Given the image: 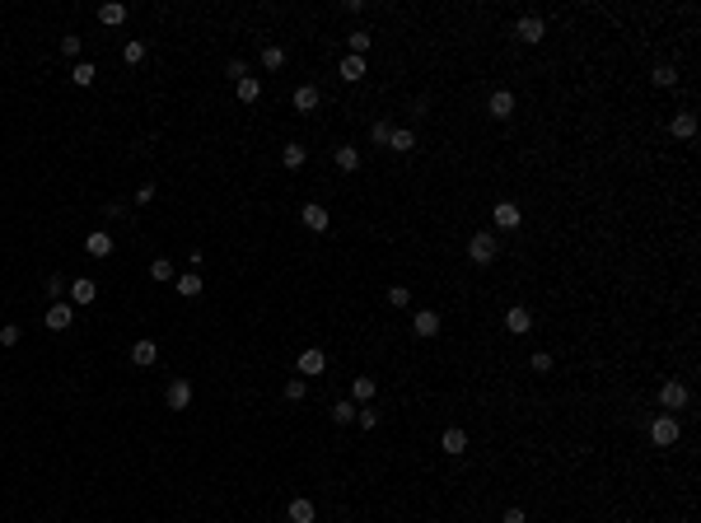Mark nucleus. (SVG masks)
Segmentation results:
<instances>
[{"label":"nucleus","instance_id":"c03bdc74","mask_svg":"<svg viewBox=\"0 0 701 523\" xmlns=\"http://www.w3.org/2000/svg\"><path fill=\"white\" fill-rule=\"evenodd\" d=\"M47 294L61 299V294H66V281H61V276H47Z\"/></svg>","mask_w":701,"mask_h":523},{"label":"nucleus","instance_id":"dca6fc26","mask_svg":"<svg viewBox=\"0 0 701 523\" xmlns=\"http://www.w3.org/2000/svg\"><path fill=\"white\" fill-rule=\"evenodd\" d=\"M440 448L449 453V458H458V453H467V435L458 430V425H449V430L440 435Z\"/></svg>","mask_w":701,"mask_h":523},{"label":"nucleus","instance_id":"ea45409f","mask_svg":"<svg viewBox=\"0 0 701 523\" xmlns=\"http://www.w3.org/2000/svg\"><path fill=\"white\" fill-rule=\"evenodd\" d=\"M304 392H309V388H304V379H290V383H286V397H290V402H304Z\"/></svg>","mask_w":701,"mask_h":523},{"label":"nucleus","instance_id":"aec40b11","mask_svg":"<svg viewBox=\"0 0 701 523\" xmlns=\"http://www.w3.org/2000/svg\"><path fill=\"white\" fill-rule=\"evenodd\" d=\"M389 150H393V155H412V150H416V136H412L407 127H393V136H389Z\"/></svg>","mask_w":701,"mask_h":523},{"label":"nucleus","instance_id":"4be33fe9","mask_svg":"<svg viewBox=\"0 0 701 523\" xmlns=\"http://www.w3.org/2000/svg\"><path fill=\"white\" fill-rule=\"evenodd\" d=\"M122 19H127V5H117V0H108V5H99V24L117 28Z\"/></svg>","mask_w":701,"mask_h":523},{"label":"nucleus","instance_id":"473e14b6","mask_svg":"<svg viewBox=\"0 0 701 523\" xmlns=\"http://www.w3.org/2000/svg\"><path fill=\"white\" fill-rule=\"evenodd\" d=\"M389 304H393V309H412V290H407V285H393L389 290Z\"/></svg>","mask_w":701,"mask_h":523},{"label":"nucleus","instance_id":"c9c22d12","mask_svg":"<svg viewBox=\"0 0 701 523\" xmlns=\"http://www.w3.org/2000/svg\"><path fill=\"white\" fill-rule=\"evenodd\" d=\"M19 341H24V332H19L14 322H5V327H0V346H19Z\"/></svg>","mask_w":701,"mask_h":523},{"label":"nucleus","instance_id":"20e7f679","mask_svg":"<svg viewBox=\"0 0 701 523\" xmlns=\"http://www.w3.org/2000/svg\"><path fill=\"white\" fill-rule=\"evenodd\" d=\"M299 225H304L309 234H328V225H332V220H328V210L318 206V201H309V206L299 210Z\"/></svg>","mask_w":701,"mask_h":523},{"label":"nucleus","instance_id":"f3484780","mask_svg":"<svg viewBox=\"0 0 701 523\" xmlns=\"http://www.w3.org/2000/svg\"><path fill=\"white\" fill-rule=\"evenodd\" d=\"M318 99H323V94H318V84H299L290 103H295V112H313V107H318Z\"/></svg>","mask_w":701,"mask_h":523},{"label":"nucleus","instance_id":"b1692460","mask_svg":"<svg viewBox=\"0 0 701 523\" xmlns=\"http://www.w3.org/2000/svg\"><path fill=\"white\" fill-rule=\"evenodd\" d=\"M346 42H351V56H365L374 47V33L369 28H356V33H346Z\"/></svg>","mask_w":701,"mask_h":523},{"label":"nucleus","instance_id":"4468645a","mask_svg":"<svg viewBox=\"0 0 701 523\" xmlns=\"http://www.w3.org/2000/svg\"><path fill=\"white\" fill-rule=\"evenodd\" d=\"M84 253L89 257H112V234L108 229H94V234L84 238Z\"/></svg>","mask_w":701,"mask_h":523},{"label":"nucleus","instance_id":"f8f14e48","mask_svg":"<svg viewBox=\"0 0 701 523\" xmlns=\"http://www.w3.org/2000/svg\"><path fill=\"white\" fill-rule=\"evenodd\" d=\"M286 519H290V523H313V519H318V509H313V500L295 496V500L286 505Z\"/></svg>","mask_w":701,"mask_h":523},{"label":"nucleus","instance_id":"f704fd0d","mask_svg":"<svg viewBox=\"0 0 701 523\" xmlns=\"http://www.w3.org/2000/svg\"><path fill=\"white\" fill-rule=\"evenodd\" d=\"M552 365H556V360H552L547 350H538V355L528 360V369H533V374H552Z\"/></svg>","mask_w":701,"mask_h":523},{"label":"nucleus","instance_id":"6e6552de","mask_svg":"<svg viewBox=\"0 0 701 523\" xmlns=\"http://www.w3.org/2000/svg\"><path fill=\"white\" fill-rule=\"evenodd\" d=\"M487 112H491L495 122H505V117H515V94H510V89H495L491 99H487Z\"/></svg>","mask_w":701,"mask_h":523},{"label":"nucleus","instance_id":"58836bf2","mask_svg":"<svg viewBox=\"0 0 701 523\" xmlns=\"http://www.w3.org/2000/svg\"><path fill=\"white\" fill-rule=\"evenodd\" d=\"M79 47H84V38H75V33L61 38V52H66V56H79Z\"/></svg>","mask_w":701,"mask_h":523},{"label":"nucleus","instance_id":"0eeeda50","mask_svg":"<svg viewBox=\"0 0 701 523\" xmlns=\"http://www.w3.org/2000/svg\"><path fill=\"white\" fill-rule=\"evenodd\" d=\"M491 220H495V229H519V225H524V210L515 206V201H500V206L491 210Z\"/></svg>","mask_w":701,"mask_h":523},{"label":"nucleus","instance_id":"a19ab883","mask_svg":"<svg viewBox=\"0 0 701 523\" xmlns=\"http://www.w3.org/2000/svg\"><path fill=\"white\" fill-rule=\"evenodd\" d=\"M356 420H360V430H374V425H379V411L365 407V411H356Z\"/></svg>","mask_w":701,"mask_h":523},{"label":"nucleus","instance_id":"c756f323","mask_svg":"<svg viewBox=\"0 0 701 523\" xmlns=\"http://www.w3.org/2000/svg\"><path fill=\"white\" fill-rule=\"evenodd\" d=\"M304 159H309L304 145H286V150H281V164H286V168H304Z\"/></svg>","mask_w":701,"mask_h":523},{"label":"nucleus","instance_id":"cd10ccee","mask_svg":"<svg viewBox=\"0 0 701 523\" xmlns=\"http://www.w3.org/2000/svg\"><path fill=\"white\" fill-rule=\"evenodd\" d=\"M71 79H75L79 89H89V84L99 79V66H89V61H75V71H71Z\"/></svg>","mask_w":701,"mask_h":523},{"label":"nucleus","instance_id":"c85d7f7f","mask_svg":"<svg viewBox=\"0 0 701 523\" xmlns=\"http://www.w3.org/2000/svg\"><path fill=\"white\" fill-rule=\"evenodd\" d=\"M262 66H267V71H281V66H286V47L267 42V47H262Z\"/></svg>","mask_w":701,"mask_h":523},{"label":"nucleus","instance_id":"79ce46f5","mask_svg":"<svg viewBox=\"0 0 701 523\" xmlns=\"http://www.w3.org/2000/svg\"><path fill=\"white\" fill-rule=\"evenodd\" d=\"M150 201H155V183L136 187V206H150Z\"/></svg>","mask_w":701,"mask_h":523},{"label":"nucleus","instance_id":"393cba45","mask_svg":"<svg viewBox=\"0 0 701 523\" xmlns=\"http://www.w3.org/2000/svg\"><path fill=\"white\" fill-rule=\"evenodd\" d=\"M173 285H178V294H182V299H197V294H201V276H197V271H182V276L173 281Z\"/></svg>","mask_w":701,"mask_h":523},{"label":"nucleus","instance_id":"2f4dec72","mask_svg":"<svg viewBox=\"0 0 701 523\" xmlns=\"http://www.w3.org/2000/svg\"><path fill=\"white\" fill-rule=\"evenodd\" d=\"M356 411H360L356 402H337V407H332V420H337V425H351V420H356Z\"/></svg>","mask_w":701,"mask_h":523},{"label":"nucleus","instance_id":"a878e982","mask_svg":"<svg viewBox=\"0 0 701 523\" xmlns=\"http://www.w3.org/2000/svg\"><path fill=\"white\" fill-rule=\"evenodd\" d=\"M337 168L341 173H356L360 168V150L356 145H337Z\"/></svg>","mask_w":701,"mask_h":523},{"label":"nucleus","instance_id":"7ed1b4c3","mask_svg":"<svg viewBox=\"0 0 701 523\" xmlns=\"http://www.w3.org/2000/svg\"><path fill=\"white\" fill-rule=\"evenodd\" d=\"M687 402H692V392H687V383H678V379H669V383L659 388V407H664V411H682Z\"/></svg>","mask_w":701,"mask_h":523},{"label":"nucleus","instance_id":"412c9836","mask_svg":"<svg viewBox=\"0 0 701 523\" xmlns=\"http://www.w3.org/2000/svg\"><path fill=\"white\" fill-rule=\"evenodd\" d=\"M337 71H341V79H346V84H360V79H365V56H341Z\"/></svg>","mask_w":701,"mask_h":523},{"label":"nucleus","instance_id":"bb28decb","mask_svg":"<svg viewBox=\"0 0 701 523\" xmlns=\"http://www.w3.org/2000/svg\"><path fill=\"white\" fill-rule=\"evenodd\" d=\"M351 397H356V402H374V379H369V374H356V379H351Z\"/></svg>","mask_w":701,"mask_h":523},{"label":"nucleus","instance_id":"423d86ee","mask_svg":"<svg viewBox=\"0 0 701 523\" xmlns=\"http://www.w3.org/2000/svg\"><path fill=\"white\" fill-rule=\"evenodd\" d=\"M543 33H547V24L538 19V14H524L519 24H515V38H519V42H528V47H533V42H543Z\"/></svg>","mask_w":701,"mask_h":523},{"label":"nucleus","instance_id":"9d476101","mask_svg":"<svg viewBox=\"0 0 701 523\" xmlns=\"http://www.w3.org/2000/svg\"><path fill=\"white\" fill-rule=\"evenodd\" d=\"M412 332H416V337H426V341L440 337V314H435V309H421V314L412 318Z\"/></svg>","mask_w":701,"mask_h":523},{"label":"nucleus","instance_id":"2eb2a0df","mask_svg":"<svg viewBox=\"0 0 701 523\" xmlns=\"http://www.w3.org/2000/svg\"><path fill=\"white\" fill-rule=\"evenodd\" d=\"M323 369H328V355H323L318 346L299 350V379H304V374H323Z\"/></svg>","mask_w":701,"mask_h":523},{"label":"nucleus","instance_id":"39448f33","mask_svg":"<svg viewBox=\"0 0 701 523\" xmlns=\"http://www.w3.org/2000/svg\"><path fill=\"white\" fill-rule=\"evenodd\" d=\"M66 294H71V304H75V309H84V304H94V299H99V285H94L89 276H79V281H71V285H66Z\"/></svg>","mask_w":701,"mask_h":523},{"label":"nucleus","instance_id":"e433bc0d","mask_svg":"<svg viewBox=\"0 0 701 523\" xmlns=\"http://www.w3.org/2000/svg\"><path fill=\"white\" fill-rule=\"evenodd\" d=\"M389 136H393L389 122H374V127H369V140H374V145H389Z\"/></svg>","mask_w":701,"mask_h":523},{"label":"nucleus","instance_id":"49530a36","mask_svg":"<svg viewBox=\"0 0 701 523\" xmlns=\"http://www.w3.org/2000/svg\"><path fill=\"white\" fill-rule=\"evenodd\" d=\"M505 523H524V509L515 505V509H505Z\"/></svg>","mask_w":701,"mask_h":523},{"label":"nucleus","instance_id":"4c0bfd02","mask_svg":"<svg viewBox=\"0 0 701 523\" xmlns=\"http://www.w3.org/2000/svg\"><path fill=\"white\" fill-rule=\"evenodd\" d=\"M122 56H127L131 66H136V61H145V42H140V38H131V42H127V52H122Z\"/></svg>","mask_w":701,"mask_h":523},{"label":"nucleus","instance_id":"f03ea898","mask_svg":"<svg viewBox=\"0 0 701 523\" xmlns=\"http://www.w3.org/2000/svg\"><path fill=\"white\" fill-rule=\"evenodd\" d=\"M467 262H472V266H487V262H495V238L487 234V229H477V234L467 238Z\"/></svg>","mask_w":701,"mask_h":523},{"label":"nucleus","instance_id":"37998d69","mask_svg":"<svg viewBox=\"0 0 701 523\" xmlns=\"http://www.w3.org/2000/svg\"><path fill=\"white\" fill-rule=\"evenodd\" d=\"M225 75H230V79H234V84H238V79H243V75H248V66H243V61H230V66H225Z\"/></svg>","mask_w":701,"mask_h":523},{"label":"nucleus","instance_id":"6ab92c4d","mask_svg":"<svg viewBox=\"0 0 701 523\" xmlns=\"http://www.w3.org/2000/svg\"><path fill=\"white\" fill-rule=\"evenodd\" d=\"M505 327H510V332H515V337H524V332H528V327H533V314H528V309H524V304H515V309H510V314H505Z\"/></svg>","mask_w":701,"mask_h":523},{"label":"nucleus","instance_id":"a211bd4d","mask_svg":"<svg viewBox=\"0 0 701 523\" xmlns=\"http://www.w3.org/2000/svg\"><path fill=\"white\" fill-rule=\"evenodd\" d=\"M164 397H169V407H173V411H182V407H187V402H192V383H187V379H173V383H169V392H164Z\"/></svg>","mask_w":701,"mask_h":523},{"label":"nucleus","instance_id":"5701e85b","mask_svg":"<svg viewBox=\"0 0 701 523\" xmlns=\"http://www.w3.org/2000/svg\"><path fill=\"white\" fill-rule=\"evenodd\" d=\"M234 89H238V99H243V103H258V99H262V79L258 75H243Z\"/></svg>","mask_w":701,"mask_h":523},{"label":"nucleus","instance_id":"ddd939ff","mask_svg":"<svg viewBox=\"0 0 701 523\" xmlns=\"http://www.w3.org/2000/svg\"><path fill=\"white\" fill-rule=\"evenodd\" d=\"M131 360H136L140 369H145V365H155V360H159V341H155V337H140L136 346H131Z\"/></svg>","mask_w":701,"mask_h":523},{"label":"nucleus","instance_id":"7c9ffc66","mask_svg":"<svg viewBox=\"0 0 701 523\" xmlns=\"http://www.w3.org/2000/svg\"><path fill=\"white\" fill-rule=\"evenodd\" d=\"M150 276H155V281H178V271H173V262H169V257L150 262Z\"/></svg>","mask_w":701,"mask_h":523},{"label":"nucleus","instance_id":"1a4fd4ad","mask_svg":"<svg viewBox=\"0 0 701 523\" xmlns=\"http://www.w3.org/2000/svg\"><path fill=\"white\" fill-rule=\"evenodd\" d=\"M669 136L674 140H692L697 136V112H674L669 117Z\"/></svg>","mask_w":701,"mask_h":523},{"label":"nucleus","instance_id":"9b49d317","mask_svg":"<svg viewBox=\"0 0 701 523\" xmlns=\"http://www.w3.org/2000/svg\"><path fill=\"white\" fill-rule=\"evenodd\" d=\"M71 318H75L71 299H56L52 309H47V327H52V332H66V327H71Z\"/></svg>","mask_w":701,"mask_h":523},{"label":"nucleus","instance_id":"f257e3e1","mask_svg":"<svg viewBox=\"0 0 701 523\" xmlns=\"http://www.w3.org/2000/svg\"><path fill=\"white\" fill-rule=\"evenodd\" d=\"M678 435H682V425H678L674 411H659V416L650 420V444H654V448H674Z\"/></svg>","mask_w":701,"mask_h":523},{"label":"nucleus","instance_id":"a18cd8bd","mask_svg":"<svg viewBox=\"0 0 701 523\" xmlns=\"http://www.w3.org/2000/svg\"><path fill=\"white\" fill-rule=\"evenodd\" d=\"M108 220H127V201H108Z\"/></svg>","mask_w":701,"mask_h":523},{"label":"nucleus","instance_id":"72a5a7b5","mask_svg":"<svg viewBox=\"0 0 701 523\" xmlns=\"http://www.w3.org/2000/svg\"><path fill=\"white\" fill-rule=\"evenodd\" d=\"M650 79H654L659 89H669V84H678V71H674V66H659V71H654Z\"/></svg>","mask_w":701,"mask_h":523}]
</instances>
